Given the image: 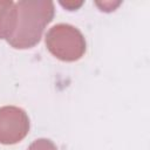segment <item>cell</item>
Instances as JSON below:
<instances>
[{
    "label": "cell",
    "instance_id": "obj_1",
    "mask_svg": "<svg viewBox=\"0 0 150 150\" xmlns=\"http://www.w3.org/2000/svg\"><path fill=\"white\" fill-rule=\"evenodd\" d=\"M18 22L14 34L7 42L16 49H28L41 40L46 26L54 18V4L42 0H21L15 2Z\"/></svg>",
    "mask_w": 150,
    "mask_h": 150
},
{
    "label": "cell",
    "instance_id": "obj_4",
    "mask_svg": "<svg viewBox=\"0 0 150 150\" xmlns=\"http://www.w3.org/2000/svg\"><path fill=\"white\" fill-rule=\"evenodd\" d=\"M18 22L16 5L12 0H0V39L8 40L15 32Z\"/></svg>",
    "mask_w": 150,
    "mask_h": 150
},
{
    "label": "cell",
    "instance_id": "obj_5",
    "mask_svg": "<svg viewBox=\"0 0 150 150\" xmlns=\"http://www.w3.org/2000/svg\"><path fill=\"white\" fill-rule=\"evenodd\" d=\"M27 150H57L56 145L48 138H39L35 139Z\"/></svg>",
    "mask_w": 150,
    "mask_h": 150
},
{
    "label": "cell",
    "instance_id": "obj_2",
    "mask_svg": "<svg viewBox=\"0 0 150 150\" xmlns=\"http://www.w3.org/2000/svg\"><path fill=\"white\" fill-rule=\"evenodd\" d=\"M47 49L59 60L73 62L80 60L86 53V39L74 26L57 23L46 34Z\"/></svg>",
    "mask_w": 150,
    "mask_h": 150
},
{
    "label": "cell",
    "instance_id": "obj_3",
    "mask_svg": "<svg viewBox=\"0 0 150 150\" xmlns=\"http://www.w3.org/2000/svg\"><path fill=\"white\" fill-rule=\"evenodd\" d=\"M29 131V118L19 107L5 105L0 108V143L11 145L22 141Z\"/></svg>",
    "mask_w": 150,
    "mask_h": 150
}]
</instances>
